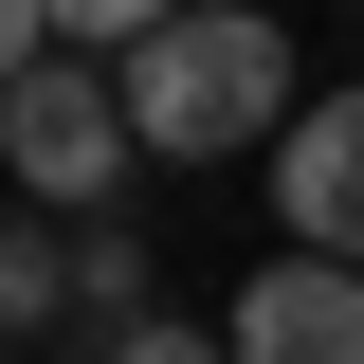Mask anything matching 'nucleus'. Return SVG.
<instances>
[{"mask_svg": "<svg viewBox=\"0 0 364 364\" xmlns=\"http://www.w3.org/2000/svg\"><path fill=\"white\" fill-rule=\"evenodd\" d=\"M109 91H128V128L164 146V164H219V146H291V37H273V18H237V0L164 18V37H146Z\"/></svg>", "mask_w": 364, "mask_h": 364, "instance_id": "f257e3e1", "label": "nucleus"}, {"mask_svg": "<svg viewBox=\"0 0 364 364\" xmlns=\"http://www.w3.org/2000/svg\"><path fill=\"white\" fill-rule=\"evenodd\" d=\"M128 91H109V73H91V55H55V73L37 91H0V200H37V219H109V182H128Z\"/></svg>", "mask_w": 364, "mask_h": 364, "instance_id": "f03ea898", "label": "nucleus"}, {"mask_svg": "<svg viewBox=\"0 0 364 364\" xmlns=\"http://www.w3.org/2000/svg\"><path fill=\"white\" fill-rule=\"evenodd\" d=\"M273 200H291V255L364 273V91L291 109V146H273Z\"/></svg>", "mask_w": 364, "mask_h": 364, "instance_id": "7ed1b4c3", "label": "nucleus"}, {"mask_svg": "<svg viewBox=\"0 0 364 364\" xmlns=\"http://www.w3.org/2000/svg\"><path fill=\"white\" fill-rule=\"evenodd\" d=\"M237 364H364V273L273 255L255 291H237Z\"/></svg>", "mask_w": 364, "mask_h": 364, "instance_id": "20e7f679", "label": "nucleus"}, {"mask_svg": "<svg viewBox=\"0 0 364 364\" xmlns=\"http://www.w3.org/2000/svg\"><path fill=\"white\" fill-rule=\"evenodd\" d=\"M128 328H164V310H146V237H128V219H91V237H73V346L109 364Z\"/></svg>", "mask_w": 364, "mask_h": 364, "instance_id": "39448f33", "label": "nucleus"}, {"mask_svg": "<svg viewBox=\"0 0 364 364\" xmlns=\"http://www.w3.org/2000/svg\"><path fill=\"white\" fill-rule=\"evenodd\" d=\"M18 328H73V237L37 219V200H0V346Z\"/></svg>", "mask_w": 364, "mask_h": 364, "instance_id": "423d86ee", "label": "nucleus"}, {"mask_svg": "<svg viewBox=\"0 0 364 364\" xmlns=\"http://www.w3.org/2000/svg\"><path fill=\"white\" fill-rule=\"evenodd\" d=\"M55 73V0H0V91H37Z\"/></svg>", "mask_w": 364, "mask_h": 364, "instance_id": "0eeeda50", "label": "nucleus"}, {"mask_svg": "<svg viewBox=\"0 0 364 364\" xmlns=\"http://www.w3.org/2000/svg\"><path fill=\"white\" fill-rule=\"evenodd\" d=\"M109 364H237V328H182V310H164V328H128Z\"/></svg>", "mask_w": 364, "mask_h": 364, "instance_id": "6e6552de", "label": "nucleus"}, {"mask_svg": "<svg viewBox=\"0 0 364 364\" xmlns=\"http://www.w3.org/2000/svg\"><path fill=\"white\" fill-rule=\"evenodd\" d=\"M0 364H18V346H0Z\"/></svg>", "mask_w": 364, "mask_h": 364, "instance_id": "1a4fd4ad", "label": "nucleus"}]
</instances>
